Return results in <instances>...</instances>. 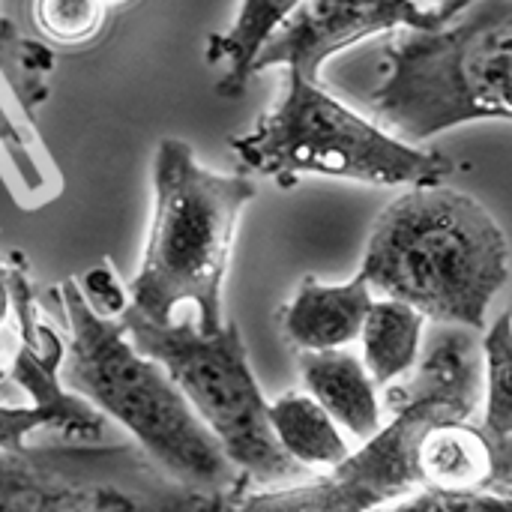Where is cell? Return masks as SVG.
<instances>
[{
  "instance_id": "cell-15",
  "label": "cell",
  "mask_w": 512,
  "mask_h": 512,
  "mask_svg": "<svg viewBox=\"0 0 512 512\" xmlns=\"http://www.w3.org/2000/svg\"><path fill=\"white\" fill-rule=\"evenodd\" d=\"M303 0H243L234 24L225 33L210 36L207 42V63H228V72L216 84V93L225 99L243 96L252 63L264 42L276 33V27L300 6Z\"/></svg>"
},
{
  "instance_id": "cell-21",
  "label": "cell",
  "mask_w": 512,
  "mask_h": 512,
  "mask_svg": "<svg viewBox=\"0 0 512 512\" xmlns=\"http://www.w3.org/2000/svg\"><path fill=\"white\" fill-rule=\"evenodd\" d=\"M78 288H81L84 300L90 303V309H93L96 315H102V318H120V312L129 306V294H126V288L120 285L117 273H114L108 264L90 270V273L81 279Z\"/></svg>"
},
{
  "instance_id": "cell-13",
  "label": "cell",
  "mask_w": 512,
  "mask_h": 512,
  "mask_svg": "<svg viewBox=\"0 0 512 512\" xmlns=\"http://www.w3.org/2000/svg\"><path fill=\"white\" fill-rule=\"evenodd\" d=\"M423 333L426 318L414 306L387 297L372 300L357 339L363 345L360 363L366 366L378 390L402 381L417 366L423 351Z\"/></svg>"
},
{
  "instance_id": "cell-1",
  "label": "cell",
  "mask_w": 512,
  "mask_h": 512,
  "mask_svg": "<svg viewBox=\"0 0 512 512\" xmlns=\"http://www.w3.org/2000/svg\"><path fill=\"white\" fill-rule=\"evenodd\" d=\"M483 402L480 333L438 324L417 366L384 387L390 420L339 468L297 486L243 492L225 512H375L423 489L417 447L432 426L471 420Z\"/></svg>"
},
{
  "instance_id": "cell-6",
  "label": "cell",
  "mask_w": 512,
  "mask_h": 512,
  "mask_svg": "<svg viewBox=\"0 0 512 512\" xmlns=\"http://www.w3.org/2000/svg\"><path fill=\"white\" fill-rule=\"evenodd\" d=\"M240 162L282 189L303 174L375 186H444L456 162L441 150L411 147L360 117L336 96L288 69L285 96L249 132L228 138Z\"/></svg>"
},
{
  "instance_id": "cell-19",
  "label": "cell",
  "mask_w": 512,
  "mask_h": 512,
  "mask_svg": "<svg viewBox=\"0 0 512 512\" xmlns=\"http://www.w3.org/2000/svg\"><path fill=\"white\" fill-rule=\"evenodd\" d=\"M105 6L99 0H33V24L60 45H81L102 27Z\"/></svg>"
},
{
  "instance_id": "cell-17",
  "label": "cell",
  "mask_w": 512,
  "mask_h": 512,
  "mask_svg": "<svg viewBox=\"0 0 512 512\" xmlns=\"http://www.w3.org/2000/svg\"><path fill=\"white\" fill-rule=\"evenodd\" d=\"M51 69H54L51 48L36 39H24L9 18H0V75L30 120L36 108L48 99Z\"/></svg>"
},
{
  "instance_id": "cell-14",
  "label": "cell",
  "mask_w": 512,
  "mask_h": 512,
  "mask_svg": "<svg viewBox=\"0 0 512 512\" xmlns=\"http://www.w3.org/2000/svg\"><path fill=\"white\" fill-rule=\"evenodd\" d=\"M267 420L276 444L303 471H333L351 456L342 429L306 393H285L267 402Z\"/></svg>"
},
{
  "instance_id": "cell-23",
  "label": "cell",
  "mask_w": 512,
  "mask_h": 512,
  "mask_svg": "<svg viewBox=\"0 0 512 512\" xmlns=\"http://www.w3.org/2000/svg\"><path fill=\"white\" fill-rule=\"evenodd\" d=\"M420 9H468L474 0H414Z\"/></svg>"
},
{
  "instance_id": "cell-11",
  "label": "cell",
  "mask_w": 512,
  "mask_h": 512,
  "mask_svg": "<svg viewBox=\"0 0 512 512\" xmlns=\"http://www.w3.org/2000/svg\"><path fill=\"white\" fill-rule=\"evenodd\" d=\"M417 474L423 489L441 492H498L510 495L512 474H507L483 438V432L462 423L432 426L417 447Z\"/></svg>"
},
{
  "instance_id": "cell-24",
  "label": "cell",
  "mask_w": 512,
  "mask_h": 512,
  "mask_svg": "<svg viewBox=\"0 0 512 512\" xmlns=\"http://www.w3.org/2000/svg\"><path fill=\"white\" fill-rule=\"evenodd\" d=\"M102 6H117V3H126V0H99Z\"/></svg>"
},
{
  "instance_id": "cell-20",
  "label": "cell",
  "mask_w": 512,
  "mask_h": 512,
  "mask_svg": "<svg viewBox=\"0 0 512 512\" xmlns=\"http://www.w3.org/2000/svg\"><path fill=\"white\" fill-rule=\"evenodd\" d=\"M375 512H512L510 495L498 492H441V489H417L393 507Z\"/></svg>"
},
{
  "instance_id": "cell-3",
  "label": "cell",
  "mask_w": 512,
  "mask_h": 512,
  "mask_svg": "<svg viewBox=\"0 0 512 512\" xmlns=\"http://www.w3.org/2000/svg\"><path fill=\"white\" fill-rule=\"evenodd\" d=\"M69 324L60 378L69 393L123 426L135 447L177 483L207 495H240L249 483L225 459L168 372L144 357L117 318L90 309L75 279L57 285Z\"/></svg>"
},
{
  "instance_id": "cell-4",
  "label": "cell",
  "mask_w": 512,
  "mask_h": 512,
  "mask_svg": "<svg viewBox=\"0 0 512 512\" xmlns=\"http://www.w3.org/2000/svg\"><path fill=\"white\" fill-rule=\"evenodd\" d=\"M258 186L246 174H216L198 165L192 147L165 138L153 159V219L129 306L153 324H171L183 303L213 336L225 324V276L243 210Z\"/></svg>"
},
{
  "instance_id": "cell-5",
  "label": "cell",
  "mask_w": 512,
  "mask_h": 512,
  "mask_svg": "<svg viewBox=\"0 0 512 512\" xmlns=\"http://www.w3.org/2000/svg\"><path fill=\"white\" fill-rule=\"evenodd\" d=\"M384 63L369 108L411 147L471 120H510L512 3L474 0L438 30H399Z\"/></svg>"
},
{
  "instance_id": "cell-22",
  "label": "cell",
  "mask_w": 512,
  "mask_h": 512,
  "mask_svg": "<svg viewBox=\"0 0 512 512\" xmlns=\"http://www.w3.org/2000/svg\"><path fill=\"white\" fill-rule=\"evenodd\" d=\"M12 312V297H9V258H0V327L6 324Z\"/></svg>"
},
{
  "instance_id": "cell-7",
  "label": "cell",
  "mask_w": 512,
  "mask_h": 512,
  "mask_svg": "<svg viewBox=\"0 0 512 512\" xmlns=\"http://www.w3.org/2000/svg\"><path fill=\"white\" fill-rule=\"evenodd\" d=\"M117 321L129 342L168 372L249 486L279 489L309 474L285 456L270 432L267 399L249 366L237 321H225L213 336L198 330L195 312L180 324H153L126 306Z\"/></svg>"
},
{
  "instance_id": "cell-8",
  "label": "cell",
  "mask_w": 512,
  "mask_h": 512,
  "mask_svg": "<svg viewBox=\"0 0 512 512\" xmlns=\"http://www.w3.org/2000/svg\"><path fill=\"white\" fill-rule=\"evenodd\" d=\"M234 498L177 483L135 444L0 453V512H225Z\"/></svg>"
},
{
  "instance_id": "cell-18",
  "label": "cell",
  "mask_w": 512,
  "mask_h": 512,
  "mask_svg": "<svg viewBox=\"0 0 512 512\" xmlns=\"http://www.w3.org/2000/svg\"><path fill=\"white\" fill-rule=\"evenodd\" d=\"M36 429H54L72 441L93 444L105 432V417H72L48 405H0V453L24 450V438Z\"/></svg>"
},
{
  "instance_id": "cell-9",
  "label": "cell",
  "mask_w": 512,
  "mask_h": 512,
  "mask_svg": "<svg viewBox=\"0 0 512 512\" xmlns=\"http://www.w3.org/2000/svg\"><path fill=\"white\" fill-rule=\"evenodd\" d=\"M465 9H420L414 0H303L264 42L252 75L288 66L318 84L321 66L348 45L384 30H438Z\"/></svg>"
},
{
  "instance_id": "cell-2",
  "label": "cell",
  "mask_w": 512,
  "mask_h": 512,
  "mask_svg": "<svg viewBox=\"0 0 512 512\" xmlns=\"http://www.w3.org/2000/svg\"><path fill=\"white\" fill-rule=\"evenodd\" d=\"M357 276L372 294L408 303L426 321L483 333L510 279V240L477 198L411 186L378 216Z\"/></svg>"
},
{
  "instance_id": "cell-10",
  "label": "cell",
  "mask_w": 512,
  "mask_h": 512,
  "mask_svg": "<svg viewBox=\"0 0 512 512\" xmlns=\"http://www.w3.org/2000/svg\"><path fill=\"white\" fill-rule=\"evenodd\" d=\"M369 285L354 276L342 285L318 282L306 276L291 303L279 312L285 339L303 351H342L360 336L366 312L372 306Z\"/></svg>"
},
{
  "instance_id": "cell-16",
  "label": "cell",
  "mask_w": 512,
  "mask_h": 512,
  "mask_svg": "<svg viewBox=\"0 0 512 512\" xmlns=\"http://www.w3.org/2000/svg\"><path fill=\"white\" fill-rule=\"evenodd\" d=\"M483 348V423L477 426L512 474V315L504 312L480 339Z\"/></svg>"
},
{
  "instance_id": "cell-12",
  "label": "cell",
  "mask_w": 512,
  "mask_h": 512,
  "mask_svg": "<svg viewBox=\"0 0 512 512\" xmlns=\"http://www.w3.org/2000/svg\"><path fill=\"white\" fill-rule=\"evenodd\" d=\"M297 369L303 393L315 399L342 432L369 441L384 426L378 387L360 357L348 351H303Z\"/></svg>"
}]
</instances>
